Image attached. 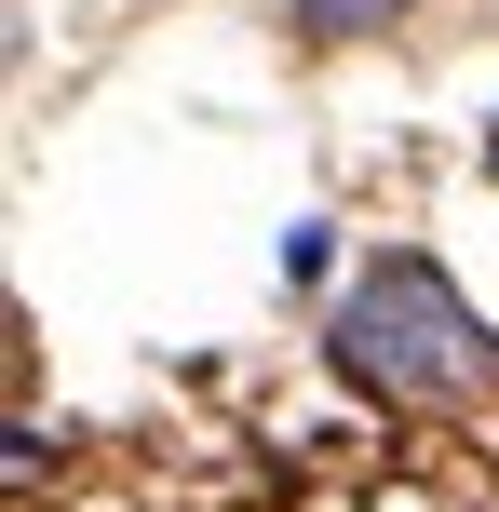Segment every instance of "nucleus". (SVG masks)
Wrapping results in <instances>:
<instances>
[{
  "instance_id": "1",
  "label": "nucleus",
  "mask_w": 499,
  "mask_h": 512,
  "mask_svg": "<svg viewBox=\"0 0 499 512\" xmlns=\"http://www.w3.org/2000/svg\"><path fill=\"white\" fill-rule=\"evenodd\" d=\"M338 378L378 405H473V391H499V337L432 256H365L338 297Z\"/></svg>"
},
{
  "instance_id": "2",
  "label": "nucleus",
  "mask_w": 499,
  "mask_h": 512,
  "mask_svg": "<svg viewBox=\"0 0 499 512\" xmlns=\"http://www.w3.org/2000/svg\"><path fill=\"white\" fill-rule=\"evenodd\" d=\"M297 27H311V41H365V27H392L405 0H284Z\"/></svg>"
},
{
  "instance_id": "3",
  "label": "nucleus",
  "mask_w": 499,
  "mask_h": 512,
  "mask_svg": "<svg viewBox=\"0 0 499 512\" xmlns=\"http://www.w3.org/2000/svg\"><path fill=\"white\" fill-rule=\"evenodd\" d=\"M486 176H499V122H486Z\"/></svg>"
}]
</instances>
